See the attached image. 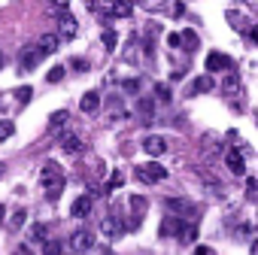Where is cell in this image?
Wrapping results in <instances>:
<instances>
[{
    "label": "cell",
    "mask_w": 258,
    "mask_h": 255,
    "mask_svg": "<svg viewBox=\"0 0 258 255\" xmlns=\"http://www.w3.org/2000/svg\"><path fill=\"white\" fill-rule=\"evenodd\" d=\"M40 185L46 188V198H49V201H58L61 192H64V173H61V164L46 161L43 170H40Z\"/></svg>",
    "instance_id": "6da1fadb"
},
{
    "label": "cell",
    "mask_w": 258,
    "mask_h": 255,
    "mask_svg": "<svg viewBox=\"0 0 258 255\" xmlns=\"http://www.w3.org/2000/svg\"><path fill=\"white\" fill-rule=\"evenodd\" d=\"M134 176H137L140 182H146V185L164 182V179H167V167H161L158 161H149V164H140V167L134 170Z\"/></svg>",
    "instance_id": "7a4b0ae2"
},
{
    "label": "cell",
    "mask_w": 258,
    "mask_h": 255,
    "mask_svg": "<svg viewBox=\"0 0 258 255\" xmlns=\"http://www.w3.org/2000/svg\"><path fill=\"white\" fill-rule=\"evenodd\" d=\"M164 207H167L170 216H176V219H191V216H198V204L188 201V198H167Z\"/></svg>",
    "instance_id": "3957f363"
},
{
    "label": "cell",
    "mask_w": 258,
    "mask_h": 255,
    "mask_svg": "<svg viewBox=\"0 0 258 255\" xmlns=\"http://www.w3.org/2000/svg\"><path fill=\"white\" fill-rule=\"evenodd\" d=\"M76 34H79V25H76V19H73L70 13H64V16L58 19V34H55V37H58L61 43H70Z\"/></svg>",
    "instance_id": "277c9868"
},
{
    "label": "cell",
    "mask_w": 258,
    "mask_h": 255,
    "mask_svg": "<svg viewBox=\"0 0 258 255\" xmlns=\"http://www.w3.org/2000/svg\"><path fill=\"white\" fill-rule=\"evenodd\" d=\"M43 61V55H40V49L37 46H25L22 52H19V64H22V73H31V70H37V64Z\"/></svg>",
    "instance_id": "5b68a950"
},
{
    "label": "cell",
    "mask_w": 258,
    "mask_h": 255,
    "mask_svg": "<svg viewBox=\"0 0 258 255\" xmlns=\"http://www.w3.org/2000/svg\"><path fill=\"white\" fill-rule=\"evenodd\" d=\"M207 70H210V73H216V70H228V73H231V70H234V61H231L228 55H222V52H210V55H207Z\"/></svg>",
    "instance_id": "8992f818"
},
{
    "label": "cell",
    "mask_w": 258,
    "mask_h": 255,
    "mask_svg": "<svg viewBox=\"0 0 258 255\" xmlns=\"http://www.w3.org/2000/svg\"><path fill=\"white\" fill-rule=\"evenodd\" d=\"M225 167L234 173V176H243L246 164H243V149H228L225 152Z\"/></svg>",
    "instance_id": "52a82bcc"
},
{
    "label": "cell",
    "mask_w": 258,
    "mask_h": 255,
    "mask_svg": "<svg viewBox=\"0 0 258 255\" xmlns=\"http://www.w3.org/2000/svg\"><path fill=\"white\" fill-rule=\"evenodd\" d=\"M58 146H61L67 155H79V152L85 149V143H82L76 134H61V137H58Z\"/></svg>",
    "instance_id": "ba28073f"
},
{
    "label": "cell",
    "mask_w": 258,
    "mask_h": 255,
    "mask_svg": "<svg viewBox=\"0 0 258 255\" xmlns=\"http://www.w3.org/2000/svg\"><path fill=\"white\" fill-rule=\"evenodd\" d=\"M100 231H103L106 237H118V234H124V222H121L118 216H103V219H100Z\"/></svg>",
    "instance_id": "9c48e42d"
},
{
    "label": "cell",
    "mask_w": 258,
    "mask_h": 255,
    "mask_svg": "<svg viewBox=\"0 0 258 255\" xmlns=\"http://www.w3.org/2000/svg\"><path fill=\"white\" fill-rule=\"evenodd\" d=\"M91 243H94V240H91V234H88L85 228L73 231V237H70V249H73V252H88Z\"/></svg>",
    "instance_id": "30bf717a"
},
{
    "label": "cell",
    "mask_w": 258,
    "mask_h": 255,
    "mask_svg": "<svg viewBox=\"0 0 258 255\" xmlns=\"http://www.w3.org/2000/svg\"><path fill=\"white\" fill-rule=\"evenodd\" d=\"M243 91V82H240V76L231 70V73H225V79H222V94H228V97H237Z\"/></svg>",
    "instance_id": "8fae6325"
},
{
    "label": "cell",
    "mask_w": 258,
    "mask_h": 255,
    "mask_svg": "<svg viewBox=\"0 0 258 255\" xmlns=\"http://www.w3.org/2000/svg\"><path fill=\"white\" fill-rule=\"evenodd\" d=\"M146 207H149L146 198H140V195L131 198V213H134V216H131V228H140V222H143V216H146Z\"/></svg>",
    "instance_id": "7c38bea8"
},
{
    "label": "cell",
    "mask_w": 258,
    "mask_h": 255,
    "mask_svg": "<svg viewBox=\"0 0 258 255\" xmlns=\"http://www.w3.org/2000/svg\"><path fill=\"white\" fill-rule=\"evenodd\" d=\"M58 46H61V40L55 37V34H43L40 40H37V49H40V55L46 58V55H52V52H58Z\"/></svg>",
    "instance_id": "4fadbf2b"
},
{
    "label": "cell",
    "mask_w": 258,
    "mask_h": 255,
    "mask_svg": "<svg viewBox=\"0 0 258 255\" xmlns=\"http://www.w3.org/2000/svg\"><path fill=\"white\" fill-rule=\"evenodd\" d=\"M88 213H91V195L76 198V201H73V207H70V216H73V219H85Z\"/></svg>",
    "instance_id": "5bb4252c"
},
{
    "label": "cell",
    "mask_w": 258,
    "mask_h": 255,
    "mask_svg": "<svg viewBox=\"0 0 258 255\" xmlns=\"http://www.w3.org/2000/svg\"><path fill=\"white\" fill-rule=\"evenodd\" d=\"M79 109H82V112H88V115H91V112H97V109H100V94H97V91H85V94H82V100H79Z\"/></svg>",
    "instance_id": "9a60e30c"
},
{
    "label": "cell",
    "mask_w": 258,
    "mask_h": 255,
    "mask_svg": "<svg viewBox=\"0 0 258 255\" xmlns=\"http://www.w3.org/2000/svg\"><path fill=\"white\" fill-rule=\"evenodd\" d=\"M143 149H146L152 158H158V155L167 152V143H164V137H146V140H143Z\"/></svg>",
    "instance_id": "2e32d148"
},
{
    "label": "cell",
    "mask_w": 258,
    "mask_h": 255,
    "mask_svg": "<svg viewBox=\"0 0 258 255\" xmlns=\"http://www.w3.org/2000/svg\"><path fill=\"white\" fill-rule=\"evenodd\" d=\"M216 88V82H213V76H198L195 82H191V88H188V94H204V91H213Z\"/></svg>",
    "instance_id": "e0dca14e"
},
{
    "label": "cell",
    "mask_w": 258,
    "mask_h": 255,
    "mask_svg": "<svg viewBox=\"0 0 258 255\" xmlns=\"http://www.w3.org/2000/svg\"><path fill=\"white\" fill-rule=\"evenodd\" d=\"M179 228H182V219H176V216H167L164 222H161V237H170V234H179Z\"/></svg>",
    "instance_id": "ac0fdd59"
},
{
    "label": "cell",
    "mask_w": 258,
    "mask_h": 255,
    "mask_svg": "<svg viewBox=\"0 0 258 255\" xmlns=\"http://www.w3.org/2000/svg\"><path fill=\"white\" fill-rule=\"evenodd\" d=\"M106 13H109V16H115V19H127V16L134 13V7H131V4H109V7H106Z\"/></svg>",
    "instance_id": "d6986e66"
},
{
    "label": "cell",
    "mask_w": 258,
    "mask_h": 255,
    "mask_svg": "<svg viewBox=\"0 0 258 255\" xmlns=\"http://www.w3.org/2000/svg\"><path fill=\"white\" fill-rule=\"evenodd\" d=\"M46 240H49V228L43 222L31 225V243H46Z\"/></svg>",
    "instance_id": "ffe728a7"
},
{
    "label": "cell",
    "mask_w": 258,
    "mask_h": 255,
    "mask_svg": "<svg viewBox=\"0 0 258 255\" xmlns=\"http://www.w3.org/2000/svg\"><path fill=\"white\" fill-rule=\"evenodd\" d=\"M179 240H185V243H191V240H198V225H185L182 222V228H179V234H176Z\"/></svg>",
    "instance_id": "44dd1931"
},
{
    "label": "cell",
    "mask_w": 258,
    "mask_h": 255,
    "mask_svg": "<svg viewBox=\"0 0 258 255\" xmlns=\"http://www.w3.org/2000/svg\"><path fill=\"white\" fill-rule=\"evenodd\" d=\"M67 118H70V115H67L64 109H58V112H52V115H49V128H52V131H55V128H64V124H67Z\"/></svg>",
    "instance_id": "7402d4cb"
},
{
    "label": "cell",
    "mask_w": 258,
    "mask_h": 255,
    "mask_svg": "<svg viewBox=\"0 0 258 255\" xmlns=\"http://www.w3.org/2000/svg\"><path fill=\"white\" fill-rule=\"evenodd\" d=\"M179 40L185 43L182 49H188V52H195V49H198V34H195V31H182V34H179Z\"/></svg>",
    "instance_id": "603a6c76"
},
{
    "label": "cell",
    "mask_w": 258,
    "mask_h": 255,
    "mask_svg": "<svg viewBox=\"0 0 258 255\" xmlns=\"http://www.w3.org/2000/svg\"><path fill=\"white\" fill-rule=\"evenodd\" d=\"M13 131H16V124H13L10 118H0V140H10Z\"/></svg>",
    "instance_id": "cb8c5ba5"
},
{
    "label": "cell",
    "mask_w": 258,
    "mask_h": 255,
    "mask_svg": "<svg viewBox=\"0 0 258 255\" xmlns=\"http://www.w3.org/2000/svg\"><path fill=\"white\" fill-rule=\"evenodd\" d=\"M100 40H103V49H106V52H112V49H115V43H118V34H115V31H103V37H100Z\"/></svg>",
    "instance_id": "d4e9b609"
},
{
    "label": "cell",
    "mask_w": 258,
    "mask_h": 255,
    "mask_svg": "<svg viewBox=\"0 0 258 255\" xmlns=\"http://www.w3.org/2000/svg\"><path fill=\"white\" fill-rule=\"evenodd\" d=\"M31 97H34V88H28V85H22V88L16 91V100H19V106L31 103Z\"/></svg>",
    "instance_id": "484cf974"
},
{
    "label": "cell",
    "mask_w": 258,
    "mask_h": 255,
    "mask_svg": "<svg viewBox=\"0 0 258 255\" xmlns=\"http://www.w3.org/2000/svg\"><path fill=\"white\" fill-rule=\"evenodd\" d=\"M121 185H124V173L115 170V173L109 176V182H106V192H115V188H121Z\"/></svg>",
    "instance_id": "4316f807"
},
{
    "label": "cell",
    "mask_w": 258,
    "mask_h": 255,
    "mask_svg": "<svg viewBox=\"0 0 258 255\" xmlns=\"http://www.w3.org/2000/svg\"><path fill=\"white\" fill-rule=\"evenodd\" d=\"M61 79H64V67H61V64L46 73V82H49V85H55V82H61Z\"/></svg>",
    "instance_id": "83f0119b"
},
{
    "label": "cell",
    "mask_w": 258,
    "mask_h": 255,
    "mask_svg": "<svg viewBox=\"0 0 258 255\" xmlns=\"http://www.w3.org/2000/svg\"><path fill=\"white\" fill-rule=\"evenodd\" d=\"M246 195H249V201H258V179L255 176L246 179Z\"/></svg>",
    "instance_id": "f1b7e54d"
},
{
    "label": "cell",
    "mask_w": 258,
    "mask_h": 255,
    "mask_svg": "<svg viewBox=\"0 0 258 255\" xmlns=\"http://www.w3.org/2000/svg\"><path fill=\"white\" fill-rule=\"evenodd\" d=\"M140 112L146 115V121H152V100H146V97H143V100H140Z\"/></svg>",
    "instance_id": "f546056e"
},
{
    "label": "cell",
    "mask_w": 258,
    "mask_h": 255,
    "mask_svg": "<svg viewBox=\"0 0 258 255\" xmlns=\"http://www.w3.org/2000/svg\"><path fill=\"white\" fill-rule=\"evenodd\" d=\"M25 216H28V213H25V210H16V213H13V231H16V228H22V225H25Z\"/></svg>",
    "instance_id": "4dcf8cb0"
},
{
    "label": "cell",
    "mask_w": 258,
    "mask_h": 255,
    "mask_svg": "<svg viewBox=\"0 0 258 255\" xmlns=\"http://www.w3.org/2000/svg\"><path fill=\"white\" fill-rule=\"evenodd\" d=\"M167 46H170V49H182V40H179V34H167Z\"/></svg>",
    "instance_id": "1f68e13d"
},
{
    "label": "cell",
    "mask_w": 258,
    "mask_h": 255,
    "mask_svg": "<svg viewBox=\"0 0 258 255\" xmlns=\"http://www.w3.org/2000/svg\"><path fill=\"white\" fill-rule=\"evenodd\" d=\"M155 94H158V100H170V88L167 85H155Z\"/></svg>",
    "instance_id": "d6a6232c"
},
{
    "label": "cell",
    "mask_w": 258,
    "mask_h": 255,
    "mask_svg": "<svg viewBox=\"0 0 258 255\" xmlns=\"http://www.w3.org/2000/svg\"><path fill=\"white\" fill-rule=\"evenodd\" d=\"M121 88H124V91H137V88H140V82H137V79H127Z\"/></svg>",
    "instance_id": "836d02e7"
},
{
    "label": "cell",
    "mask_w": 258,
    "mask_h": 255,
    "mask_svg": "<svg viewBox=\"0 0 258 255\" xmlns=\"http://www.w3.org/2000/svg\"><path fill=\"white\" fill-rule=\"evenodd\" d=\"M73 67H76V70H88V61H82V58H73Z\"/></svg>",
    "instance_id": "e575fe53"
},
{
    "label": "cell",
    "mask_w": 258,
    "mask_h": 255,
    "mask_svg": "<svg viewBox=\"0 0 258 255\" xmlns=\"http://www.w3.org/2000/svg\"><path fill=\"white\" fill-rule=\"evenodd\" d=\"M0 225H7V207L0 204Z\"/></svg>",
    "instance_id": "d590c367"
},
{
    "label": "cell",
    "mask_w": 258,
    "mask_h": 255,
    "mask_svg": "<svg viewBox=\"0 0 258 255\" xmlns=\"http://www.w3.org/2000/svg\"><path fill=\"white\" fill-rule=\"evenodd\" d=\"M16 255H31V252H28V246H19V249H16Z\"/></svg>",
    "instance_id": "8d00e7d4"
},
{
    "label": "cell",
    "mask_w": 258,
    "mask_h": 255,
    "mask_svg": "<svg viewBox=\"0 0 258 255\" xmlns=\"http://www.w3.org/2000/svg\"><path fill=\"white\" fill-rule=\"evenodd\" d=\"M198 255H210V249L207 246H198Z\"/></svg>",
    "instance_id": "74e56055"
},
{
    "label": "cell",
    "mask_w": 258,
    "mask_h": 255,
    "mask_svg": "<svg viewBox=\"0 0 258 255\" xmlns=\"http://www.w3.org/2000/svg\"><path fill=\"white\" fill-rule=\"evenodd\" d=\"M252 255H258V237L252 240Z\"/></svg>",
    "instance_id": "f35d334b"
},
{
    "label": "cell",
    "mask_w": 258,
    "mask_h": 255,
    "mask_svg": "<svg viewBox=\"0 0 258 255\" xmlns=\"http://www.w3.org/2000/svg\"><path fill=\"white\" fill-rule=\"evenodd\" d=\"M249 34H252V40H255V43H258V28H252V31H249Z\"/></svg>",
    "instance_id": "ab89813d"
},
{
    "label": "cell",
    "mask_w": 258,
    "mask_h": 255,
    "mask_svg": "<svg viewBox=\"0 0 258 255\" xmlns=\"http://www.w3.org/2000/svg\"><path fill=\"white\" fill-rule=\"evenodd\" d=\"M4 64H7V58H4V52H0V70H4Z\"/></svg>",
    "instance_id": "60d3db41"
},
{
    "label": "cell",
    "mask_w": 258,
    "mask_h": 255,
    "mask_svg": "<svg viewBox=\"0 0 258 255\" xmlns=\"http://www.w3.org/2000/svg\"><path fill=\"white\" fill-rule=\"evenodd\" d=\"M4 173H7V164H0V179H4Z\"/></svg>",
    "instance_id": "b9f144b4"
},
{
    "label": "cell",
    "mask_w": 258,
    "mask_h": 255,
    "mask_svg": "<svg viewBox=\"0 0 258 255\" xmlns=\"http://www.w3.org/2000/svg\"><path fill=\"white\" fill-rule=\"evenodd\" d=\"M58 255H70V252H64V249H61V252H58Z\"/></svg>",
    "instance_id": "7bdbcfd3"
}]
</instances>
